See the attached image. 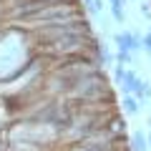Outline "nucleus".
<instances>
[{
	"label": "nucleus",
	"mask_w": 151,
	"mask_h": 151,
	"mask_svg": "<svg viewBox=\"0 0 151 151\" xmlns=\"http://www.w3.org/2000/svg\"><path fill=\"white\" fill-rule=\"evenodd\" d=\"M141 78L136 76V70L134 68H126V73H124V81H121V88H124V93H134V88H136V83H139Z\"/></svg>",
	"instance_id": "nucleus-1"
},
{
	"label": "nucleus",
	"mask_w": 151,
	"mask_h": 151,
	"mask_svg": "<svg viewBox=\"0 0 151 151\" xmlns=\"http://www.w3.org/2000/svg\"><path fill=\"white\" fill-rule=\"evenodd\" d=\"M149 149V141H146V134L144 131H136L131 136V151H146Z\"/></svg>",
	"instance_id": "nucleus-2"
},
{
	"label": "nucleus",
	"mask_w": 151,
	"mask_h": 151,
	"mask_svg": "<svg viewBox=\"0 0 151 151\" xmlns=\"http://www.w3.org/2000/svg\"><path fill=\"white\" fill-rule=\"evenodd\" d=\"M131 96H134L136 101H144V98H151V86H149V81H139Z\"/></svg>",
	"instance_id": "nucleus-3"
},
{
	"label": "nucleus",
	"mask_w": 151,
	"mask_h": 151,
	"mask_svg": "<svg viewBox=\"0 0 151 151\" xmlns=\"http://www.w3.org/2000/svg\"><path fill=\"white\" fill-rule=\"evenodd\" d=\"M124 108H126L129 116H136V113H139V101H136L131 93H124Z\"/></svg>",
	"instance_id": "nucleus-4"
},
{
	"label": "nucleus",
	"mask_w": 151,
	"mask_h": 151,
	"mask_svg": "<svg viewBox=\"0 0 151 151\" xmlns=\"http://www.w3.org/2000/svg\"><path fill=\"white\" fill-rule=\"evenodd\" d=\"M111 13H113V18H116L119 23L126 20V15H124V5H111Z\"/></svg>",
	"instance_id": "nucleus-5"
},
{
	"label": "nucleus",
	"mask_w": 151,
	"mask_h": 151,
	"mask_svg": "<svg viewBox=\"0 0 151 151\" xmlns=\"http://www.w3.org/2000/svg\"><path fill=\"white\" fill-rule=\"evenodd\" d=\"M139 13H141L144 18H151V5H149V3H141V5H139Z\"/></svg>",
	"instance_id": "nucleus-6"
},
{
	"label": "nucleus",
	"mask_w": 151,
	"mask_h": 151,
	"mask_svg": "<svg viewBox=\"0 0 151 151\" xmlns=\"http://www.w3.org/2000/svg\"><path fill=\"white\" fill-rule=\"evenodd\" d=\"M146 141H149V149H151V134H149V139H146Z\"/></svg>",
	"instance_id": "nucleus-7"
}]
</instances>
